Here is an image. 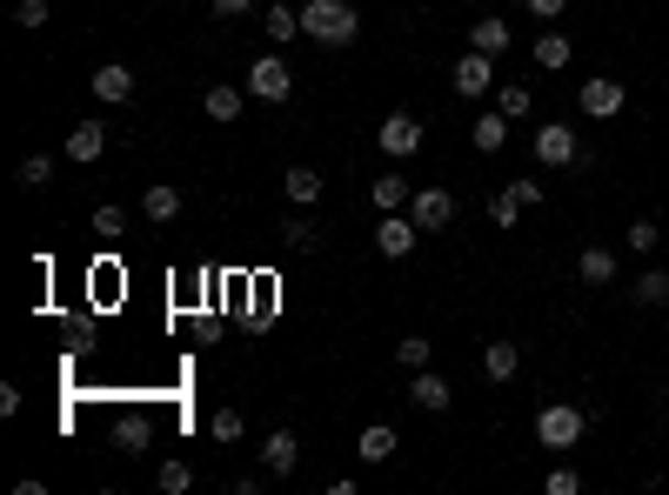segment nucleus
<instances>
[{"mask_svg":"<svg viewBox=\"0 0 669 495\" xmlns=\"http://www.w3.org/2000/svg\"><path fill=\"white\" fill-rule=\"evenodd\" d=\"M241 108H248V88H208V95H201V114L221 121V128L241 121Z\"/></svg>","mask_w":669,"mask_h":495,"instance_id":"nucleus-19","label":"nucleus"},{"mask_svg":"<svg viewBox=\"0 0 669 495\" xmlns=\"http://www.w3.org/2000/svg\"><path fill=\"white\" fill-rule=\"evenodd\" d=\"M408 215H415V228H423V234H442V228L456 221V195H449V188H415Z\"/></svg>","mask_w":669,"mask_h":495,"instance_id":"nucleus-7","label":"nucleus"},{"mask_svg":"<svg viewBox=\"0 0 669 495\" xmlns=\"http://www.w3.org/2000/svg\"><path fill=\"white\" fill-rule=\"evenodd\" d=\"M509 41H516V34H509V21H502V14H482V21L469 28V47H475V54H509Z\"/></svg>","mask_w":669,"mask_h":495,"instance_id":"nucleus-17","label":"nucleus"},{"mask_svg":"<svg viewBox=\"0 0 669 495\" xmlns=\"http://www.w3.org/2000/svg\"><path fill=\"white\" fill-rule=\"evenodd\" d=\"M241 88H248V101H268V108H282V101L295 95V74H288V61H282V54H262L255 67H248V80H241Z\"/></svg>","mask_w":669,"mask_h":495,"instance_id":"nucleus-3","label":"nucleus"},{"mask_svg":"<svg viewBox=\"0 0 669 495\" xmlns=\"http://www.w3.org/2000/svg\"><path fill=\"white\" fill-rule=\"evenodd\" d=\"M542 488H549V495H575V488H582V475H575V469H549V482H542Z\"/></svg>","mask_w":669,"mask_h":495,"instance_id":"nucleus-36","label":"nucleus"},{"mask_svg":"<svg viewBox=\"0 0 669 495\" xmlns=\"http://www.w3.org/2000/svg\"><path fill=\"white\" fill-rule=\"evenodd\" d=\"M623 80L616 74H590V80H582V88H575V108L582 114H590V121H610V114H623Z\"/></svg>","mask_w":669,"mask_h":495,"instance_id":"nucleus-4","label":"nucleus"},{"mask_svg":"<svg viewBox=\"0 0 669 495\" xmlns=\"http://www.w3.org/2000/svg\"><path fill=\"white\" fill-rule=\"evenodd\" d=\"M14 182H21V195H41V188H47V182H54V161H47V154H28V161H21V175H14Z\"/></svg>","mask_w":669,"mask_h":495,"instance_id":"nucleus-29","label":"nucleus"},{"mask_svg":"<svg viewBox=\"0 0 669 495\" xmlns=\"http://www.w3.org/2000/svg\"><path fill=\"white\" fill-rule=\"evenodd\" d=\"M241 429H248V422H241V408H215V422H208L215 442H241Z\"/></svg>","mask_w":669,"mask_h":495,"instance_id":"nucleus-32","label":"nucleus"},{"mask_svg":"<svg viewBox=\"0 0 669 495\" xmlns=\"http://www.w3.org/2000/svg\"><path fill=\"white\" fill-rule=\"evenodd\" d=\"M114 442H121V455H147V442H154L147 416H121V422H114Z\"/></svg>","mask_w":669,"mask_h":495,"instance_id":"nucleus-26","label":"nucleus"},{"mask_svg":"<svg viewBox=\"0 0 669 495\" xmlns=\"http://www.w3.org/2000/svg\"><path fill=\"white\" fill-rule=\"evenodd\" d=\"M495 108L509 114V121H529V108H536V95L523 88V80H495Z\"/></svg>","mask_w":669,"mask_h":495,"instance_id":"nucleus-23","label":"nucleus"},{"mask_svg":"<svg viewBox=\"0 0 669 495\" xmlns=\"http://www.w3.org/2000/svg\"><path fill=\"white\" fill-rule=\"evenodd\" d=\"M656 241H662V228H656V221H629V255H649Z\"/></svg>","mask_w":669,"mask_h":495,"instance_id":"nucleus-34","label":"nucleus"},{"mask_svg":"<svg viewBox=\"0 0 669 495\" xmlns=\"http://www.w3.org/2000/svg\"><path fill=\"white\" fill-rule=\"evenodd\" d=\"M101 154H108V128H101V121L67 128V161H80V168H88V161H101Z\"/></svg>","mask_w":669,"mask_h":495,"instance_id":"nucleus-13","label":"nucleus"},{"mask_svg":"<svg viewBox=\"0 0 669 495\" xmlns=\"http://www.w3.org/2000/svg\"><path fill=\"white\" fill-rule=\"evenodd\" d=\"M141 215H147V221H175V215H182V188L147 182V188H141Z\"/></svg>","mask_w":669,"mask_h":495,"instance_id":"nucleus-21","label":"nucleus"},{"mask_svg":"<svg viewBox=\"0 0 669 495\" xmlns=\"http://www.w3.org/2000/svg\"><path fill=\"white\" fill-rule=\"evenodd\" d=\"M529 61H536L542 74H556V67H569V61H575V47H569V34H556V28H549V34H536Z\"/></svg>","mask_w":669,"mask_h":495,"instance_id":"nucleus-18","label":"nucleus"},{"mask_svg":"<svg viewBox=\"0 0 669 495\" xmlns=\"http://www.w3.org/2000/svg\"><path fill=\"white\" fill-rule=\"evenodd\" d=\"M482 375H489V382H516V375H523V349H516V342H489V349H482Z\"/></svg>","mask_w":669,"mask_h":495,"instance_id":"nucleus-16","label":"nucleus"},{"mask_svg":"<svg viewBox=\"0 0 669 495\" xmlns=\"http://www.w3.org/2000/svg\"><path fill=\"white\" fill-rule=\"evenodd\" d=\"M295 462H301L295 429H268V436H262V469H268V475H295Z\"/></svg>","mask_w":669,"mask_h":495,"instance_id":"nucleus-10","label":"nucleus"},{"mask_svg":"<svg viewBox=\"0 0 669 495\" xmlns=\"http://www.w3.org/2000/svg\"><path fill=\"white\" fill-rule=\"evenodd\" d=\"M575 282L582 288H610L616 282V255H610V248H582V255H575Z\"/></svg>","mask_w":669,"mask_h":495,"instance_id":"nucleus-15","label":"nucleus"},{"mask_svg":"<svg viewBox=\"0 0 669 495\" xmlns=\"http://www.w3.org/2000/svg\"><path fill=\"white\" fill-rule=\"evenodd\" d=\"M154 482H161V495H188V488H195V469H188V462H161Z\"/></svg>","mask_w":669,"mask_h":495,"instance_id":"nucleus-30","label":"nucleus"},{"mask_svg":"<svg viewBox=\"0 0 669 495\" xmlns=\"http://www.w3.org/2000/svg\"><path fill=\"white\" fill-rule=\"evenodd\" d=\"M121 228H128V215H121V208H101V215H95V234H121Z\"/></svg>","mask_w":669,"mask_h":495,"instance_id":"nucleus-38","label":"nucleus"},{"mask_svg":"<svg viewBox=\"0 0 669 495\" xmlns=\"http://www.w3.org/2000/svg\"><path fill=\"white\" fill-rule=\"evenodd\" d=\"M95 101H108V108H121V101H134V67H121V61H108V67H95Z\"/></svg>","mask_w":669,"mask_h":495,"instance_id":"nucleus-12","label":"nucleus"},{"mask_svg":"<svg viewBox=\"0 0 669 495\" xmlns=\"http://www.w3.org/2000/svg\"><path fill=\"white\" fill-rule=\"evenodd\" d=\"M54 14H47V0H21V8H14V28H28V34H41Z\"/></svg>","mask_w":669,"mask_h":495,"instance_id":"nucleus-33","label":"nucleus"},{"mask_svg":"<svg viewBox=\"0 0 669 495\" xmlns=\"http://www.w3.org/2000/svg\"><path fill=\"white\" fill-rule=\"evenodd\" d=\"M523 8H529L536 21H562V14H569V0H523Z\"/></svg>","mask_w":669,"mask_h":495,"instance_id":"nucleus-37","label":"nucleus"},{"mask_svg":"<svg viewBox=\"0 0 669 495\" xmlns=\"http://www.w3.org/2000/svg\"><path fill=\"white\" fill-rule=\"evenodd\" d=\"M395 455V429L388 422H369L362 429V462H388Z\"/></svg>","mask_w":669,"mask_h":495,"instance_id":"nucleus-28","label":"nucleus"},{"mask_svg":"<svg viewBox=\"0 0 669 495\" xmlns=\"http://www.w3.org/2000/svg\"><path fill=\"white\" fill-rule=\"evenodd\" d=\"M449 80H456V95H462V101L495 95V54H475V47H469V54L456 61V74H449Z\"/></svg>","mask_w":669,"mask_h":495,"instance_id":"nucleus-6","label":"nucleus"},{"mask_svg":"<svg viewBox=\"0 0 669 495\" xmlns=\"http://www.w3.org/2000/svg\"><path fill=\"white\" fill-rule=\"evenodd\" d=\"M536 161L542 168H575L582 161V147H575V121H549V128H536Z\"/></svg>","mask_w":669,"mask_h":495,"instance_id":"nucleus-5","label":"nucleus"},{"mask_svg":"<svg viewBox=\"0 0 669 495\" xmlns=\"http://www.w3.org/2000/svg\"><path fill=\"white\" fill-rule=\"evenodd\" d=\"M429 349H436V342H423V336H408V342H395V362H402V369L415 375V369H429Z\"/></svg>","mask_w":669,"mask_h":495,"instance_id":"nucleus-31","label":"nucleus"},{"mask_svg":"<svg viewBox=\"0 0 669 495\" xmlns=\"http://www.w3.org/2000/svg\"><path fill=\"white\" fill-rule=\"evenodd\" d=\"M509 114H502V108H489V114H475V128H469V141L482 147V154H502V147H509Z\"/></svg>","mask_w":669,"mask_h":495,"instance_id":"nucleus-14","label":"nucleus"},{"mask_svg":"<svg viewBox=\"0 0 669 495\" xmlns=\"http://www.w3.org/2000/svg\"><path fill=\"white\" fill-rule=\"evenodd\" d=\"M262 34L268 41H295L301 34V14L288 8V0H275V8H262Z\"/></svg>","mask_w":669,"mask_h":495,"instance_id":"nucleus-24","label":"nucleus"},{"mask_svg":"<svg viewBox=\"0 0 669 495\" xmlns=\"http://www.w3.org/2000/svg\"><path fill=\"white\" fill-rule=\"evenodd\" d=\"M282 188H288V201H295V208H315V201H321V175H315V168H288V175H282Z\"/></svg>","mask_w":669,"mask_h":495,"instance_id":"nucleus-25","label":"nucleus"},{"mask_svg":"<svg viewBox=\"0 0 669 495\" xmlns=\"http://www.w3.org/2000/svg\"><path fill=\"white\" fill-rule=\"evenodd\" d=\"M408 402H415V408H429V416H442V408L456 402V388H449L436 369H415V382H408Z\"/></svg>","mask_w":669,"mask_h":495,"instance_id":"nucleus-11","label":"nucleus"},{"mask_svg":"<svg viewBox=\"0 0 669 495\" xmlns=\"http://www.w3.org/2000/svg\"><path fill=\"white\" fill-rule=\"evenodd\" d=\"M629 295H636L643 308H662V301H669V268H643V275L629 282Z\"/></svg>","mask_w":669,"mask_h":495,"instance_id":"nucleus-27","label":"nucleus"},{"mask_svg":"<svg viewBox=\"0 0 669 495\" xmlns=\"http://www.w3.org/2000/svg\"><path fill=\"white\" fill-rule=\"evenodd\" d=\"M369 201H375L382 215H395V208H408V201H415V182H408V175H375Z\"/></svg>","mask_w":669,"mask_h":495,"instance_id":"nucleus-20","label":"nucleus"},{"mask_svg":"<svg viewBox=\"0 0 669 495\" xmlns=\"http://www.w3.org/2000/svg\"><path fill=\"white\" fill-rule=\"evenodd\" d=\"M375 141H382V154H395V161H408L415 147H423V121H415V114H402V108H395V114H388V121L375 128Z\"/></svg>","mask_w":669,"mask_h":495,"instance_id":"nucleus-9","label":"nucleus"},{"mask_svg":"<svg viewBox=\"0 0 669 495\" xmlns=\"http://www.w3.org/2000/svg\"><path fill=\"white\" fill-rule=\"evenodd\" d=\"M415 234H423V228H415V215H408V208H395V215H382V221H375V248H382L388 262L415 255Z\"/></svg>","mask_w":669,"mask_h":495,"instance_id":"nucleus-8","label":"nucleus"},{"mask_svg":"<svg viewBox=\"0 0 669 495\" xmlns=\"http://www.w3.org/2000/svg\"><path fill=\"white\" fill-rule=\"evenodd\" d=\"M582 429H590V416H582L575 402H549L542 416H536V442H542V449H575Z\"/></svg>","mask_w":669,"mask_h":495,"instance_id":"nucleus-2","label":"nucleus"},{"mask_svg":"<svg viewBox=\"0 0 669 495\" xmlns=\"http://www.w3.org/2000/svg\"><path fill=\"white\" fill-rule=\"evenodd\" d=\"M502 195H509L516 208H542V182H509V188H502Z\"/></svg>","mask_w":669,"mask_h":495,"instance_id":"nucleus-35","label":"nucleus"},{"mask_svg":"<svg viewBox=\"0 0 669 495\" xmlns=\"http://www.w3.org/2000/svg\"><path fill=\"white\" fill-rule=\"evenodd\" d=\"M275 234H282V248H288V255H315V241H321L308 215H288V221H282Z\"/></svg>","mask_w":669,"mask_h":495,"instance_id":"nucleus-22","label":"nucleus"},{"mask_svg":"<svg viewBox=\"0 0 669 495\" xmlns=\"http://www.w3.org/2000/svg\"><path fill=\"white\" fill-rule=\"evenodd\" d=\"M301 34L321 41V47H355L362 14L349 8V0H308V8H301Z\"/></svg>","mask_w":669,"mask_h":495,"instance_id":"nucleus-1","label":"nucleus"},{"mask_svg":"<svg viewBox=\"0 0 669 495\" xmlns=\"http://www.w3.org/2000/svg\"><path fill=\"white\" fill-rule=\"evenodd\" d=\"M248 8H255V0H215V14H221V21H241Z\"/></svg>","mask_w":669,"mask_h":495,"instance_id":"nucleus-39","label":"nucleus"}]
</instances>
